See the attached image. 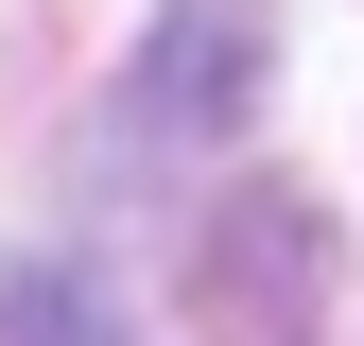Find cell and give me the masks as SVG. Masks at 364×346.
<instances>
[{"label":"cell","mask_w":364,"mask_h":346,"mask_svg":"<svg viewBox=\"0 0 364 346\" xmlns=\"http://www.w3.org/2000/svg\"><path fill=\"white\" fill-rule=\"evenodd\" d=\"M191 346H330V208L225 191L191 225Z\"/></svg>","instance_id":"cell-1"},{"label":"cell","mask_w":364,"mask_h":346,"mask_svg":"<svg viewBox=\"0 0 364 346\" xmlns=\"http://www.w3.org/2000/svg\"><path fill=\"white\" fill-rule=\"evenodd\" d=\"M260 104V0H156L139 35V139L191 156V139H243Z\"/></svg>","instance_id":"cell-2"},{"label":"cell","mask_w":364,"mask_h":346,"mask_svg":"<svg viewBox=\"0 0 364 346\" xmlns=\"http://www.w3.org/2000/svg\"><path fill=\"white\" fill-rule=\"evenodd\" d=\"M0 346H139V329H122V294L87 260H18L0 277Z\"/></svg>","instance_id":"cell-3"}]
</instances>
